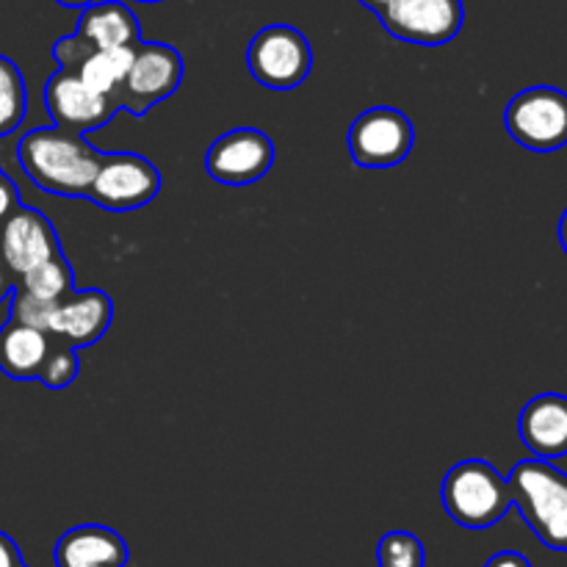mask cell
I'll list each match as a JSON object with an SVG mask.
<instances>
[{"label": "cell", "instance_id": "277c9868", "mask_svg": "<svg viewBox=\"0 0 567 567\" xmlns=\"http://www.w3.org/2000/svg\"><path fill=\"white\" fill-rule=\"evenodd\" d=\"M247 66L255 81L275 92H291L308 81L313 70V48L293 25H266L247 48Z\"/></svg>", "mask_w": 567, "mask_h": 567}, {"label": "cell", "instance_id": "f1b7e54d", "mask_svg": "<svg viewBox=\"0 0 567 567\" xmlns=\"http://www.w3.org/2000/svg\"><path fill=\"white\" fill-rule=\"evenodd\" d=\"M59 6H64V9H86V6H92L94 0H55Z\"/></svg>", "mask_w": 567, "mask_h": 567}, {"label": "cell", "instance_id": "5b68a950", "mask_svg": "<svg viewBox=\"0 0 567 567\" xmlns=\"http://www.w3.org/2000/svg\"><path fill=\"white\" fill-rule=\"evenodd\" d=\"M507 133L532 153H557L567 144V94L557 86H529L504 111Z\"/></svg>", "mask_w": 567, "mask_h": 567}, {"label": "cell", "instance_id": "cb8c5ba5", "mask_svg": "<svg viewBox=\"0 0 567 567\" xmlns=\"http://www.w3.org/2000/svg\"><path fill=\"white\" fill-rule=\"evenodd\" d=\"M20 205V188H17L14 181L0 169V225H3Z\"/></svg>", "mask_w": 567, "mask_h": 567}, {"label": "cell", "instance_id": "484cf974", "mask_svg": "<svg viewBox=\"0 0 567 567\" xmlns=\"http://www.w3.org/2000/svg\"><path fill=\"white\" fill-rule=\"evenodd\" d=\"M485 567H532V563L518 551H498L487 559Z\"/></svg>", "mask_w": 567, "mask_h": 567}, {"label": "cell", "instance_id": "30bf717a", "mask_svg": "<svg viewBox=\"0 0 567 567\" xmlns=\"http://www.w3.org/2000/svg\"><path fill=\"white\" fill-rule=\"evenodd\" d=\"M275 166V144L258 127H236L216 138L205 155V172L221 186H249Z\"/></svg>", "mask_w": 567, "mask_h": 567}, {"label": "cell", "instance_id": "3957f363", "mask_svg": "<svg viewBox=\"0 0 567 567\" xmlns=\"http://www.w3.org/2000/svg\"><path fill=\"white\" fill-rule=\"evenodd\" d=\"M443 509L463 529H491L513 507L507 480L487 460H463L452 465L441 485Z\"/></svg>", "mask_w": 567, "mask_h": 567}, {"label": "cell", "instance_id": "ffe728a7", "mask_svg": "<svg viewBox=\"0 0 567 567\" xmlns=\"http://www.w3.org/2000/svg\"><path fill=\"white\" fill-rule=\"evenodd\" d=\"M28 111L25 78L11 59L0 55V138L11 136L22 125Z\"/></svg>", "mask_w": 567, "mask_h": 567}, {"label": "cell", "instance_id": "7402d4cb", "mask_svg": "<svg viewBox=\"0 0 567 567\" xmlns=\"http://www.w3.org/2000/svg\"><path fill=\"white\" fill-rule=\"evenodd\" d=\"M78 371H81V354H78V349L59 341L50 349L48 360H44L39 382L44 388H50V391H64V388H70L78 380Z\"/></svg>", "mask_w": 567, "mask_h": 567}, {"label": "cell", "instance_id": "603a6c76", "mask_svg": "<svg viewBox=\"0 0 567 567\" xmlns=\"http://www.w3.org/2000/svg\"><path fill=\"white\" fill-rule=\"evenodd\" d=\"M53 305L55 302H42V299H37V297H31L28 291H22L20 286H14V291H11L9 319L48 332V321H50V313H53Z\"/></svg>", "mask_w": 567, "mask_h": 567}, {"label": "cell", "instance_id": "4fadbf2b", "mask_svg": "<svg viewBox=\"0 0 567 567\" xmlns=\"http://www.w3.org/2000/svg\"><path fill=\"white\" fill-rule=\"evenodd\" d=\"M133 50L136 48H92L78 33L59 39L53 44V59L59 70H70L94 92L105 94L116 103L122 81L131 70Z\"/></svg>", "mask_w": 567, "mask_h": 567}, {"label": "cell", "instance_id": "52a82bcc", "mask_svg": "<svg viewBox=\"0 0 567 567\" xmlns=\"http://www.w3.org/2000/svg\"><path fill=\"white\" fill-rule=\"evenodd\" d=\"M349 155L363 169H391L410 155L415 127L404 111L374 105L352 122L347 133Z\"/></svg>", "mask_w": 567, "mask_h": 567}, {"label": "cell", "instance_id": "7c38bea8", "mask_svg": "<svg viewBox=\"0 0 567 567\" xmlns=\"http://www.w3.org/2000/svg\"><path fill=\"white\" fill-rule=\"evenodd\" d=\"M55 255H61V241L55 236V227L50 225L42 210L20 205L0 225V258H3L14 282L28 269L39 266L42 260L55 258Z\"/></svg>", "mask_w": 567, "mask_h": 567}, {"label": "cell", "instance_id": "7a4b0ae2", "mask_svg": "<svg viewBox=\"0 0 567 567\" xmlns=\"http://www.w3.org/2000/svg\"><path fill=\"white\" fill-rule=\"evenodd\" d=\"M513 507L543 546L567 551V474L551 460H524L507 476Z\"/></svg>", "mask_w": 567, "mask_h": 567}, {"label": "cell", "instance_id": "2e32d148", "mask_svg": "<svg viewBox=\"0 0 567 567\" xmlns=\"http://www.w3.org/2000/svg\"><path fill=\"white\" fill-rule=\"evenodd\" d=\"M518 435L524 446L540 460H559L567 454V396L540 393L520 410Z\"/></svg>", "mask_w": 567, "mask_h": 567}, {"label": "cell", "instance_id": "9c48e42d", "mask_svg": "<svg viewBox=\"0 0 567 567\" xmlns=\"http://www.w3.org/2000/svg\"><path fill=\"white\" fill-rule=\"evenodd\" d=\"M377 17L399 42L437 48L463 31L465 9L463 0H391Z\"/></svg>", "mask_w": 567, "mask_h": 567}, {"label": "cell", "instance_id": "9a60e30c", "mask_svg": "<svg viewBox=\"0 0 567 567\" xmlns=\"http://www.w3.org/2000/svg\"><path fill=\"white\" fill-rule=\"evenodd\" d=\"M55 567H125L131 548L120 532L100 524L72 526L53 548Z\"/></svg>", "mask_w": 567, "mask_h": 567}, {"label": "cell", "instance_id": "4316f807", "mask_svg": "<svg viewBox=\"0 0 567 567\" xmlns=\"http://www.w3.org/2000/svg\"><path fill=\"white\" fill-rule=\"evenodd\" d=\"M14 277L9 275V269H6L3 258H0V302H3L6 297H11V291H14Z\"/></svg>", "mask_w": 567, "mask_h": 567}, {"label": "cell", "instance_id": "8992f818", "mask_svg": "<svg viewBox=\"0 0 567 567\" xmlns=\"http://www.w3.org/2000/svg\"><path fill=\"white\" fill-rule=\"evenodd\" d=\"M183 55L181 50L164 42H138L133 50L131 70L116 94V109L133 116H144L153 105L181 89L183 83Z\"/></svg>", "mask_w": 567, "mask_h": 567}, {"label": "cell", "instance_id": "e0dca14e", "mask_svg": "<svg viewBox=\"0 0 567 567\" xmlns=\"http://www.w3.org/2000/svg\"><path fill=\"white\" fill-rule=\"evenodd\" d=\"M78 37L92 48H136L142 42V25L131 6L120 0H94L81 9Z\"/></svg>", "mask_w": 567, "mask_h": 567}, {"label": "cell", "instance_id": "ba28073f", "mask_svg": "<svg viewBox=\"0 0 567 567\" xmlns=\"http://www.w3.org/2000/svg\"><path fill=\"white\" fill-rule=\"evenodd\" d=\"M158 192L161 172L153 161L136 153H105L86 197L111 214H125L153 203Z\"/></svg>", "mask_w": 567, "mask_h": 567}, {"label": "cell", "instance_id": "44dd1931", "mask_svg": "<svg viewBox=\"0 0 567 567\" xmlns=\"http://www.w3.org/2000/svg\"><path fill=\"white\" fill-rule=\"evenodd\" d=\"M380 567H426L424 543L410 532H388L377 546Z\"/></svg>", "mask_w": 567, "mask_h": 567}, {"label": "cell", "instance_id": "6da1fadb", "mask_svg": "<svg viewBox=\"0 0 567 567\" xmlns=\"http://www.w3.org/2000/svg\"><path fill=\"white\" fill-rule=\"evenodd\" d=\"M105 153L83 133L66 127H37L17 144V161L28 181L55 197H86Z\"/></svg>", "mask_w": 567, "mask_h": 567}, {"label": "cell", "instance_id": "1f68e13d", "mask_svg": "<svg viewBox=\"0 0 567 567\" xmlns=\"http://www.w3.org/2000/svg\"><path fill=\"white\" fill-rule=\"evenodd\" d=\"M20 567H25V565H20Z\"/></svg>", "mask_w": 567, "mask_h": 567}, {"label": "cell", "instance_id": "8fae6325", "mask_svg": "<svg viewBox=\"0 0 567 567\" xmlns=\"http://www.w3.org/2000/svg\"><path fill=\"white\" fill-rule=\"evenodd\" d=\"M44 105L53 125L66 127L72 133H92L114 120L116 103L105 94L94 92L75 72L55 70L44 83Z\"/></svg>", "mask_w": 567, "mask_h": 567}, {"label": "cell", "instance_id": "4dcf8cb0", "mask_svg": "<svg viewBox=\"0 0 567 567\" xmlns=\"http://www.w3.org/2000/svg\"><path fill=\"white\" fill-rule=\"evenodd\" d=\"M136 3H161V0H136Z\"/></svg>", "mask_w": 567, "mask_h": 567}, {"label": "cell", "instance_id": "83f0119b", "mask_svg": "<svg viewBox=\"0 0 567 567\" xmlns=\"http://www.w3.org/2000/svg\"><path fill=\"white\" fill-rule=\"evenodd\" d=\"M557 236H559V244H563L565 255H567V208L563 214V219H559V227H557Z\"/></svg>", "mask_w": 567, "mask_h": 567}, {"label": "cell", "instance_id": "d6986e66", "mask_svg": "<svg viewBox=\"0 0 567 567\" xmlns=\"http://www.w3.org/2000/svg\"><path fill=\"white\" fill-rule=\"evenodd\" d=\"M17 286L31 293V297L42 299V302H61V299H66L75 291V275H72L70 260L61 252L55 258L42 260L39 266L28 269L17 280Z\"/></svg>", "mask_w": 567, "mask_h": 567}, {"label": "cell", "instance_id": "d4e9b609", "mask_svg": "<svg viewBox=\"0 0 567 567\" xmlns=\"http://www.w3.org/2000/svg\"><path fill=\"white\" fill-rule=\"evenodd\" d=\"M25 565L22 563V554L17 548V543L11 540L6 532H0V567H20Z\"/></svg>", "mask_w": 567, "mask_h": 567}, {"label": "cell", "instance_id": "5bb4252c", "mask_svg": "<svg viewBox=\"0 0 567 567\" xmlns=\"http://www.w3.org/2000/svg\"><path fill=\"white\" fill-rule=\"evenodd\" d=\"M111 321H114V299L100 288H86V291H72L70 297L53 305L48 332L55 341L86 349L109 332Z\"/></svg>", "mask_w": 567, "mask_h": 567}, {"label": "cell", "instance_id": "f546056e", "mask_svg": "<svg viewBox=\"0 0 567 567\" xmlns=\"http://www.w3.org/2000/svg\"><path fill=\"white\" fill-rule=\"evenodd\" d=\"M360 3H363L365 9H371V11H374V14H380V11L385 9V6L391 3V0H360Z\"/></svg>", "mask_w": 567, "mask_h": 567}, {"label": "cell", "instance_id": "ac0fdd59", "mask_svg": "<svg viewBox=\"0 0 567 567\" xmlns=\"http://www.w3.org/2000/svg\"><path fill=\"white\" fill-rule=\"evenodd\" d=\"M50 349H53V336L50 332L20 324L14 319H9L0 327V371L9 380H39Z\"/></svg>", "mask_w": 567, "mask_h": 567}]
</instances>
